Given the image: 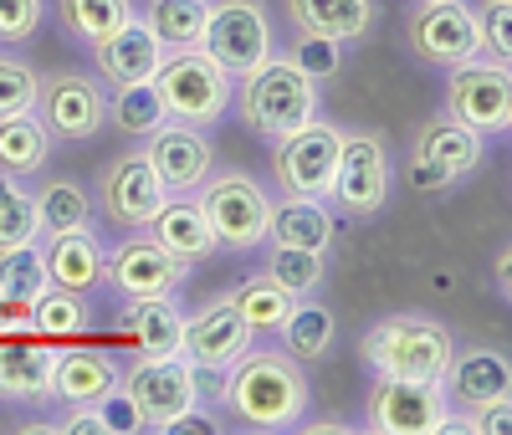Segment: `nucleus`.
Masks as SVG:
<instances>
[{
  "instance_id": "nucleus-7",
  "label": "nucleus",
  "mask_w": 512,
  "mask_h": 435,
  "mask_svg": "<svg viewBox=\"0 0 512 435\" xmlns=\"http://www.w3.org/2000/svg\"><path fill=\"white\" fill-rule=\"evenodd\" d=\"M395 190V159L390 144L379 134H344V149H338V169H333V190L328 205L333 215H349V221H369L390 205Z\"/></svg>"
},
{
  "instance_id": "nucleus-32",
  "label": "nucleus",
  "mask_w": 512,
  "mask_h": 435,
  "mask_svg": "<svg viewBox=\"0 0 512 435\" xmlns=\"http://www.w3.org/2000/svg\"><path fill=\"white\" fill-rule=\"evenodd\" d=\"M205 16H210V0H149V6H144V21L164 41V52L200 47Z\"/></svg>"
},
{
  "instance_id": "nucleus-22",
  "label": "nucleus",
  "mask_w": 512,
  "mask_h": 435,
  "mask_svg": "<svg viewBox=\"0 0 512 435\" xmlns=\"http://www.w3.org/2000/svg\"><path fill=\"white\" fill-rule=\"evenodd\" d=\"M47 277L52 287H67V292H93L103 282V241L93 236V226H77V231H52L47 246Z\"/></svg>"
},
{
  "instance_id": "nucleus-27",
  "label": "nucleus",
  "mask_w": 512,
  "mask_h": 435,
  "mask_svg": "<svg viewBox=\"0 0 512 435\" xmlns=\"http://www.w3.org/2000/svg\"><path fill=\"white\" fill-rule=\"evenodd\" d=\"M287 16L297 31H318L333 41H364L374 26V0H287Z\"/></svg>"
},
{
  "instance_id": "nucleus-33",
  "label": "nucleus",
  "mask_w": 512,
  "mask_h": 435,
  "mask_svg": "<svg viewBox=\"0 0 512 435\" xmlns=\"http://www.w3.org/2000/svg\"><path fill=\"white\" fill-rule=\"evenodd\" d=\"M277 333H282L287 354L297 364H323L328 348H333V313L318 308V302H308V297H297V308L287 313V323Z\"/></svg>"
},
{
  "instance_id": "nucleus-21",
  "label": "nucleus",
  "mask_w": 512,
  "mask_h": 435,
  "mask_svg": "<svg viewBox=\"0 0 512 435\" xmlns=\"http://www.w3.org/2000/svg\"><path fill=\"white\" fill-rule=\"evenodd\" d=\"M333 210L328 200H313V195H282L272 200V215H267V246H303V251H328L333 246Z\"/></svg>"
},
{
  "instance_id": "nucleus-15",
  "label": "nucleus",
  "mask_w": 512,
  "mask_h": 435,
  "mask_svg": "<svg viewBox=\"0 0 512 435\" xmlns=\"http://www.w3.org/2000/svg\"><path fill=\"white\" fill-rule=\"evenodd\" d=\"M164 200H169V190L159 185V174L144 159V149H123L98 169V205L123 231H144Z\"/></svg>"
},
{
  "instance_id": "nucleus-3",
  "label": "nucleus",
  "mask_w": 512,
  "mask_h": 435,
  "mask_svg": "<svg viewBox=\"0 0 512 435\" xmlns=\"http://www.w3.org/2000/svg\"><path fill=\"white\" fill-rule=\"evenodd\" d=\"M364 359L374 374H395V379H441L451 354H456V338L441 318H425V313H390L379 318L364 333Z\"/></svg>"
},
{
  "instance_id": "nucleus-37",
  "label": "nucleus",
  "mask_w": 512,
  "mask_h": 435,
  "mask_svg": "<svg viewBox=\"0 0 512 435\" xmlns=\"http://www.w3.org/2000/svg\"><path fill=\"white\" fill-rule=\"evenodd\" d=\"M41 236V215H36V195L16 180V174H0V251H11L21 241Z\"/></svg>"
},
{
  "instance_id": "nucleus-44",
  "label": "nucleus",
  "mask_w": 512,
  "mask_h": 435,
  "mask_svg": "<svg viewBox=\"0 0 512 435\" xmlns=\"http://www.w3.org/2000/svg\"><path fill=\"white\" fill-rule=\"evenodd\" d=\"M98 415H103V425H108V435H134V430H144V420H139V410H134V400L123 395V389H113L108 400H98Z\"/></svg>"
},
{
  "instance_id": "nucleus-28",
  "label": "nucleus",
  "mask_w": 512,
  "mask_h": 435,
  "mask_svg": "<svg viewBox=\"0 0 512 435\" xmlns=\"http://www.w3.org/2000/svg\"><path fill=\"white\" fill-rule=\"evenodd\" d=\"M47 154H52V134L41 128L36 108L0 118V174H16V180L41 174L47 169Z\"/></svg>"
},
{
  "instance_id": "nucleus-8",
  "label": "nucleus",
  "mask_w": 512,
  "mask_h": 435,
  "mask_svg": "<svg viewBox=\"0 0 512 435\" xmlns=\"http://www.w3.org/2000/svg\"><path fill=\"white\" fill-rule=\"evenodd\" d=\"M364 425L379 430V435H436V430H456V415H451V405H446L441 379L374 374Z\"/></svg>"
},
{
  "instance_id": "nucleus-13",
  "label": "nucleus",
  "mask_w": 512,
  "mask_h": 435,
  "mask_svg": "<svg viewBox=\"0 0 512 435\" xmlns=\"http://www.w3.org/2000/svg\"><path fill=\"white\" fill-rule=\"evenodd\" d=\"M36 118L62 144H88L108 123V93L82 72H52L36 87Z\"/></svg>"
},
{
  "instance_id": "nucleus-20",
  "label": "nucleus",
  "mask_w": 512,
  "mask_h": 435,
  "mask_svg": "<svg viewBox=\"0 0 512 435\" xmlns=\"http://www.w3.org/2000/svg\"><path fill=\"white\" fill-rule=\"evenodd\" d=\"M482 154H487V139L472 134L466 123H456L451 113L436 118V123H425L415 134V164L446 174V180H466V174L482 164Z\"/></svg>"
},
{
  "instance_id": "nucleus-11",
  "label": "nucleus",
  "mask_w": 512,
  "mask_h": 435,
  "mask_svg": "<svg viewBox=\"0 0 512 435\" xmlns=\"http://www.w3.org/2000/svg\"><path fill=\"white\" fill-rule=\"evenodd\" d=\"M272 174L282 195H313V200H328L333 190V169H338V149H344V128L328 123L323 113L313 123H303L297 134H282L272 139Z\"/></svg>"
},
{
  "instance_id": "nucleus-40",
  "label": "nucleus",
  "mask_w": 512,
  "mask_h": 435,
  "mask_svg": "<svg viewBox=\"0 0 512 435\" xmlns=\"http://www.w3.org/2000/svg\"><path fill=\"white\" fill-rule=\"evenodd\" d=\"M287 62L297 72H308L313 82H328V77H338V67H344V41L318 36V31H297V41L287 47Z\"/></svg>"
},
{
  "instance_id": "nucleus-35",
  "label": "nucleus",
  "mask_w": 512,
  "mask_h": 435,
  "mask_svg": "<svg viewBox=\"0 0 512 435\" xmlns=\"http://www.w3.org/2000/svg\"><path fill=\"white\" fill-rule=\"evenodd\" d=\"M36 215H41V231L47 236L52 231H77V226H93V200L77 180L57 174V180H47L36 190Z\"/></svg>"
},
{
  "instance_id": "nucleus-12",
  "label": "nucleus",
  "mask_w": 512,
  "mask_h": 435,
  "mask_svg": "<svg viewBox=\"0 0 512 435\" xmlns=\"http://www.w3.org/2000/svg\"><path fill=\"white\" fill-rule=\"evenodd\" d=\"M190 277V261L169 256L149 231H134L123 246L103 251V282L128 302V297H175Z\"/></svg>"
},
{
  "instance_id": "nucleus-29",
  "label": "nucleus",
  "mask_w": 512,
  "mask_h": 435,
  "mask_svg": "<svg viewBox=\"0 0 512 435\" xmlns=\"http://www.w3.org/2000/svg\"><path fill=\"white\" fill-rule=\"evenodd\" d=\"M226 297H231V308H236L256 333H277V328L287 323V313L297 308V292H292V287H282L267 267L256 272V277H246V282H236Z\"/></svg>"
},
{
  "instance_id": "nucleus-2",
  "label": "nucleus",
  "mask_w": 512,
  "mask_h": 435,
  "mask_svg": "<svg viewBox=\"0 0 512 435\" xmlns=\"http://www.w3.org/2000/svg\"><path fill=\"white\" fill-rule=\"evenodd\" d=\"M231 103L251 134L282 139V134H297L303 123L318 118V82L308 72H297L287 57H267L256 72L236 77Z\"/></svg>"
},
{
  "instance_id": "nucleus-23",
  "label": "nucleus",
  "mask_w": 512,
  "mask_h": 435,
  "mask_svg": "<svg viewBox=\"0 0 512 435\" xmlns=\"http://www.w3.org/2000/svg\"><path fill=\"white\" fill-rule=\"evenodd\" d=\"M169 256H180V261H205L210 251H216V236H210V221H205V210L195 205V195H169L159 205V215L144 226Z\"/></svg>"
},
{
  "instance_id": "nucleus-34",
  "label": "nucleus",
  "mask_w": 512,
  "mask_h": 435,
  "mask_svg": "<svg viewBox=\"0 0 512 435\" xmlns=\"http://www.w3.org/2000/svg\"><path fill=\"white\" fill-rule=\"evenodd\" d=\"M47 287H52L47 256H41L36 241H21L11 251H0V302H21V308H31Z\"/></svg>"
},
{
  "instance_id": "nucleus-4",
  "label": "nucleus",
  "mask_w": 512,
  "mask_h": 435,
  "mask_svg": "<svg viewBox=\"0 0 512 435\" xmlns=\"http://www.w3.org/2000/svg\"><path fill=\"white\" fill-rule=\"evenodd\" d=\"M154 87L164 98L169 123H190V128H210L221 123L236 93V77L210 57L205 47H185V52H164Z\"/></svg>"
},
{
  "instance_id": "nucleus-39",
  "label": "nucleus",
  "mask_w": 512,
  "mask_h": 435,
  "mask_svg": "<svg viewBox=\"0 0 512 435\" xmlns=\"http://www.w3.org/2000/svg\"><path fill=\"white\" fill-rule=\"evenodd\" d=\"M36 87H41V72L21 52H0V118L31 113L36 108Z\"/></svg>"
},
{
  "instance_id": "nucleus-42",
  "label": "nucleus",
  "mask_w": 512,
  "mask_h": 435,
  "mask_svg": "<svg viewBox=\"0 0 512 435\" xmlns=\"http://www.w3.org/2000/svg\"><path fill=\"white\" fill-rule=\"evenodd\" d=\"M41 26V0H0V41H31Z\"/></svg>"
},
{
  "instance_id": "nucleus-26",
  "label": "nucleus",
  "mask_w": 512,
  "mask_h": 435,
  "mask_svg": "<svg viewBox=\"0 0 512 435\" xmlns=\"http://www.w3.org/2000/svg\"><path fill=\"white\" fill-rule=\"evenodd\" d=\"M118 389V364L93 348H67L52 364V395L62 405H98Z\"/></svg>"
},
{
  "instance_id": "nucleus-6",
  "label": "nucleus",
  "mask_w": 512,
  "mask_h": 435,
  "mask_svg": "<svg viewBox=\"0 0 512 435\" xmlns=\"http://www.w3.org/2000/svg\"><path fill=\"white\" fill-rule=\"evenodd\" d=\"M195 205L205 210L216 251H251L267 241V215H272V195L251 180V174L231 169V174H210L195 190Z\"/></svg>"
},
{
  "instance_id": "nucleus-10",
  "label": "nucleus",
  "mask_w": 512,
  "mask_h": 435,
  "mask_svg": "<svg viewBox=\"0 0 512 435\" xmlns=\"http://www.w3.org/2000/svg\"><path fill=\"white\" fill-rule=\"evenodd\" d=\"M446 113L456 123H466L472 134L497 139L512 128V72L492 57H472V62H456L446 67Z\"/></svg>"
},
{
  "instance_id": "nucleus-46",
  "label": "nucleus",
  "mask_w": 512,
  "mask_h": 435,
  "mask_svg": "<svg viewBox=\"0 0 512 435\" xmlns=\"http://www.w3.org/2000/svg\"><path fill=\"white\" fill-rule=\"evenodd\" d=\"M410 185L415 190H446L451 180H446V174H436V169H425V164H410Z\"/></svg>"
},
{
  "instance_id": "nucleus-5",
  "label": "nucleus",
  "mask_w": 512,
  "mask_h": 435,
  "mask_svg": "<svg viewBox=\"0 0 512 435\" xmlns=\"http://www.w3.org/2000/svg\"><path fill=\"white\" fill-rule=\"evenodd\" d=\"M118 389L134 400L144 430L164 435L169 420H180L185 410L200 405V369L185 354H144L118 369Z\"/></svg>"
},
{
  "instance_id": "nucleus-43",
  "label": "nucleus",
  "mask_w": 512,
  "mask_h": 435,
  "mask_svg": "<svg viewBox=\"0 0 512 435\" xmlns=\"http://www.w3.org/2000/svg\"><path fill=\"white\" fill-rule=\"evenodd\" d=\"M507 425H512V395L507 400H487L477 410L456 415V430H466V435H507Z\"/></svg>"
},
{
  "instance_id": "nucleus-18",
  "label": "nucleus",
  "mask_w": 512,
  "mask_h": 435,
  "mask_svg": "<svg viewBox=\"0 0 512 435\" xmlns=\"http://www.w3.org/2000/svg\"><path fill=\"white\" fill-rule=\"evenodd\" d=\"M441 389H446L451 410H477L487 400H507L512 395V364L497 348H466V354H451Z\"/></svg>"
},
{
  "instance_id": "nucleus-31",
  "label": "nucleus",
  "mask_w": 512,
  "mask_h": 435,
  "mask_svg": "<svg viewBox=\"0 0 512 435\" xmlns=\"http://www.w3.org/2000/svg\"><path fill=\"white\" fill-rule=\"evenodd\" d=\"M108 123L118 128V134H128V139H149L159 123H169L154 77H149V82H123V87H113V98H108Z\"/></svg>"
},
{
  "instance_id": "nucleus-38",
  "label": "nucleus",
  "mask_w": 512,
  "mask_h": 435,
  "mask_svg": "<svg viewBox=\"0 0 512 435\" xmlns=\"http://www.w3.org/2000/svg\"><path fill=\"white\" fill-rule=\"evenodd\" d=\"M267 272L292 287L297 297H313L328 277V251H303V246H272L267 251Z\"/></svg>"
},
{
  "instance_id": "nucleus-45",
  "label": "nucleus",
  "mask_w": 512,
  "mask_h": 435,
  "mask_svg": "<svg viewBox=\"0 0 512 435\" xmlns=\"http://www.w3.org/2000/svg\"><path fill=\"white\" fill-rule=\"evenodd\" d=\"M41 430H57V435H108L98 405H77V415H67V420H57V425H41Z\"/></svg>"
},
{
  "instance_id": "nucleus-14",
  "label": "nucleus",
  "mask_w": 512,
  "mask_h": 435,
  "mask_svg": "<svg viewBox=\"0 0 512 435\" xmlns=\"http://www.w3.org/2000/svg\"><path fill=\"white\" fill-rule=\"evenodd\" d=\"M405 41L431 67H456L482 57V26L466 0H420V11L405 26Z\"/></svg>"
},
{
  "instance_id": "nucleus-25",
  "label": "nucleus",
  "mask_w": 512,
  "mask_h": 435,
  "mask_svg": "<svg viewBox=\"0 0 512 435\" xmlns=\"http://www.w3.org/2000/svg\"><path fill=\"white\" fill-rule=\"evenodd\" d=\"M52 364L57 354L36 338H0V395L6 400H47L52 395Z\"/></svg>"
},
{
  "instance_id": "nucleus-24",
  "label": "nucleus",
  "mask_w": 512,
  "mask_h": 435,
  "mask_svg": "<svg viewBox=\"0 0 512 435\" xmlns=\"http://www.w3.org/2000/svg\"><path fill=\"white\" fill-rule=\"evenodd\" d=\"M118 328L128 333V343H134L139 354H180L185 308L175 297H128Z\"/></svg>"
},
{
  "instance_id": "nucleus-16",
  "label": "nucleus",
  "mask_w": 512,
  "mask_h": 435,
  "mask_svg": "<svg viewBox=\"0 0 512 435\" xmlns=\"http://www.w3.org/2000/svg\"><path fill=\"white\" fill-rule=\"evenodd\" d=\"M144 159L154 164L159 185L169 195H195L216 174V154H210L205 128H190V123H159L144 139Z\"/></svg>"
},
{
  "instance_id": "nucleus-17",
  "label": "nucleus",
  "mask_w": 512,
  "mask_h": 435,
  "mask_svg": "<svg viewBox=\"0 0 512 435\" xmlns=\"http://www.w3.org/2000/svg\"><path fill=\"white\" fill-rule=\"evenodd\" d=\"M251 343H256V328L231 308V297H216V302H205L200 313H185L180 354H185L195 369L221 374L231 359H241V354H246Z\"/></svg>"
},
{
  "instance_id": "nucleus-19",
  "label": "nucleus",
  "mask_w": 512,
  "mask_h": 435,
  "mask_svg": "<svg viewBox=\"0 0 512 435\" xmlns=\"http://www.w3.org/2000/svg\"><path fill=\"white\" fill-rule=\"evenodd\" d=\"M93 62H98V72H103L113 87H123V82H149V77L159 72V62H164V41L149 31L144 16H128L108 41H98V47H93Z\"/></svg>"
},
{
  "instance_id": "nucleus-41",
  "label": "nucleus",
  "mask_w": 512,
  "mask_h": 435,
  "mask_svg": "<svg viewBox=\"0 0 512 435\" xmlns=\"http://www.w3.org/2000/svg\"><path fill=\"white\" fill-rule=\"evenodd\" d=\"M477 26H482V57L512 67V0H487Z\"/></svg>"
},
{
  "instance_id": "nucleus-1",
  "label": "nucleus",
  "mask_w": 512,
  "mask_h": 435,
  "mask_svg": "<svg viewBox=\"0 0 512 435\" xmlns=\"http://www.w3.org/2000/svg\"><path fill=\"white\" fill-rule=\"evenodd\" d=\"M221 405L246 430L282 435V430L308 425L313 384H308V369L287 348H246L241 359L221 369Z\"/></svg>"
},
{
  "instance_id": "nucleus-9",
  "label": "nucleus",
  "mask_w": 512,
  "mask_h": 435,
  "mask_svg": "<svg viewBox=\"0 0 512 435\" xmlns=\"http://www.w3.org/2000/svg\"><path fill=\"white\" fill-rule=\"evenodd\" d=\"M200 47L216 57L231 77L256 72L267 57H277V31H272V11L262 0H216L205 16V36Z\"/></svg>"
},
{
  "instance_id": "nucleus-30",
  "label": "nucleus",
  "mask_w": 512,
  "mask_h": 435,
  "mask_svg": "<svg viewBox=\"0 0 512 435\" xmlns=\"http://www.w3.org/2000/svg\"><path fill=\"white\" fill-rule=\"evenodd\" d=\"M134 11V0H57V21L72 41H82V47H98V41H108Z\"/></svg>"
},
{
  "instance_id": "nucleus-36",
  "label": "nucleus",
  "mask_w": 512,
  "mask_h": 435,
  "mask_svg": "<svg viewBox=\"0 0 512 435\" xmlns=\"http://www.w3.org/2000/svg\"><path fill=\"white\" fill-rule=\"evenodd\" d=\"M88 292H67V287H47L31 302V328L41 338H77L88 333Z\"/></svg>"
},
{
  "instance_id": "nucleus-47",
  "label": "nucleus",
  "mask_w": 512,
  "mask_h": 435,
  "mask_svg": "<svg viewBox=\"0 0 512 435\" xmlns=\"http://www.w3.org/2000/svg\"><path fill=\"white\" fill-rule=\"evenodd\" d=\"M507 267H512V256L502 251V256H497V282H502V292H507Z\"/></svg>"
}]
</instances>
